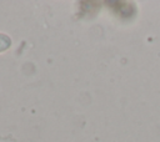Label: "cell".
<instances>
[{
	"label": "cell",
	"instance_id": "obj_1",
	"mask_svg": "<svg viewBox=\"0 0 160 142\" xmlns=\"http://www.w3.org/2000/svg\"><path fill=\"white\" fill-rule=\"evenodd\" d=\"M10 46H11V39L5 34H0V52L6 51Z\"/></svg>",
	"mask_w": 160,
	"mask_h": 142
}]
</instances>
